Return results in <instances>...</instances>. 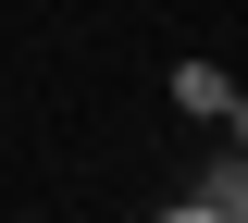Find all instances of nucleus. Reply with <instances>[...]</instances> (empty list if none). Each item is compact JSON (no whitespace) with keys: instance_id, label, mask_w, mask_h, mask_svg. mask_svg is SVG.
I'll use <instances>...</instances> for the list:
<instances>
[{"instance_id":"obj_4","label":"nucleus","mask_w":248,"mask_h":223,"mask_svg":"<svg viewBox=\"0 0 248 223\" xmlns=\"http://www.w3.org/2000/svg\"><path fill=\"white\" fill-rule=\"evenodd\" d=\"M223 149H248V87H236V99H223Z\"/></svg>"},{"instance_id":"obj_2","label":"nucleus","mask_w":248,"mask_h":223,"mask_svg":"<svg viewBox=\"0 0 248 223\" xmlns=\"http://www.w3.org/2000/svg\"><path fill=\"white\" fill-rule=\"evenodd\" d=\"M199 198L236 211V198H248V149H211V161H199Z\"/></svg>"},{"instance_id":"obj_1","label":"nucleus","mask_w":248,"mask_h":223,"mask_svg":"<svg viewBox=\"0 0 248 223\" xmlns=\"http://www.w3.org/2000/svg\"><path fill=\"white\" fill-rule=\"evenodd\" d=\"M223 99H236L223 62H174V112H186V124H223Z\"/></svg>"},{"instance_id":"obj_5","label":"nucleus","mask_w":248,"mask_h":223,"mask_svg":"<svg viewBox=\"0 0 248 223\" xmlns=\"http://www.w3.org/2000/svg\"><path fill=\"white\" fill-rule=\"evenodd\" d=\"M236 223H248V198H236Z\"/></svg>"},{"instance_id":"obj_3","label":"nucleus","mask_w":248,"mask_h":223,"mask_svg":"<svg viewBox=\"0 0 248 223\" xmlns=\"http://www.w3.org/2000/svg\"><path fill=\"white\" fill-rule=\"evenodd\" d=\"M149 223H236V211H211V198L186 186V198H161V211H149Z\"/></svg>"}]
</instances>
